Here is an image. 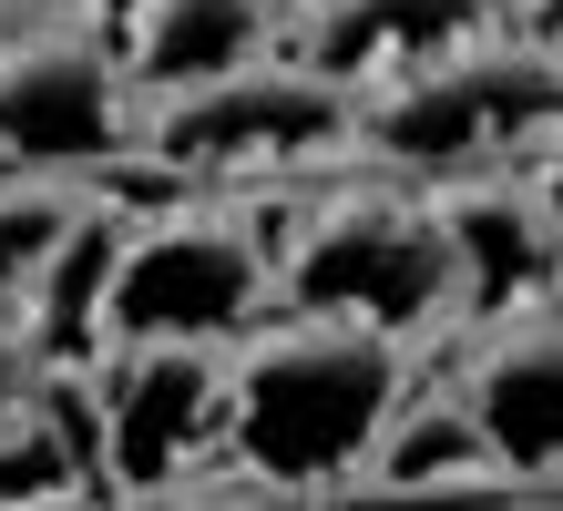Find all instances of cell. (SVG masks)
<instances>
[{
  "instance_id": "52a82bcc",
  "label": "cell",
  "mask_w": 563,
  "mask_h": 511,
  "mask_svg": "<svg viewBox=\"0 0 563 511\" xmlns=\"http://www.w3.org/2000/svg\"><path fill=\"white\" fill-rule=\"evenodd\" d=\"M225 358L206 337H113L92 358V440L103 481L185 491L195 470H225Z\"/></svg>"
},
{
  "instance_id": "ac0fdd59",
  "label": "cell",
  "mask_w": 563,
  "mask_h": 511,
  "mask_svg": "<svg viewBox=\"0 0 563 511\" xmlns=\"http://www.w3.org/2000/svg\"><path fill=\"white\" fill-rule=\"evenodd\" d=\"M553 297H563V246H553Z\"/></svg>"
},
{
  "instance_id": "30bf717a",
  "label": "cell",
  "mask_w": 563,
  "mask_h": 511,
  "mask_svg": "<svg viewBox=\"0 0 563 511\" xmlns=\"http://www.w3.org/2000/svg\"><path fill=\"white\" fill-rule=\"evenodd\" d=\"M256 52H277V0H134V21H123V62H134L144 102L216 82Z\"/></svg>"
},
{
  "instance_id": "4fadbf2b",
  "label": "cell",
  "mask_w": 563,
  "mask_h": 511,
  "mask_svg": "<svg viewBox=\"0 0 563 511\" xmlns=\"http://www.w3.org/2000/svg\"><path fill=\"white\" fill-rule=\"evenodd\" d=\"M369 481H389V491H461V481H512V470L492 451L472 389H451V399H400L389 409V430L369 451Z\"/></svg>"
},
{
  "instance_id": "7a4b0ae2",
  "label": "cell",
  "mask_w": 563,
  "mask_h": 511,
  "mask_svg": "<svg viewBox=\"0 0 563 511\" xmlns=\"http://www.w3.org/2000/svg\"><path fill=\"white\" fill-rule=\"evenodd\" d=\"M553 133H563V62L522 21H492L472 42H451V52H430V62L358 92L349 154L369 175L451 185V175H492V164L553 144Z\"/></svg>"
},
{
  "instance_id": "5bb4252c",
  "label": "cell",
  "mask_w": 563,
  "mask_h": 511,
  "mask_svg": "<svg viewBox=\"0 0 563 511\" xmlns=\"http://www.w3.org/2000/svg\"><path fill=\"white\" fill-rule=\"evenodd\" d=\"M92 204H103L92 175H21V164H0V297H11V307L62 256V235H73Z\"/></svg>"
},
{
  "instance_id": "ba28073f",
  "label": "cell",
  "mask_w": 563,
  "mask_h": 511,
  "mask_svg": "<svg viewBox=\"0 0 563 511\" xmlns=\"http://www.w3.org/2000/svg\"><path fill=\"white\" fill-rule=\"evenodd\" d=\"M472 409L512 481H563V297L503 307L472 348Z\"/></svg>"
},
{
  "instance_id": "3957f363",
  "label": "cell",
  "mask_w": 563,
  "mask_h": 511,
  "mask_svg": "<svg viewBox=\"0 0 563 511\" xmlns=\"http://www.w3.org/2000/svg\"><path fill=\"white\" fill-rule=\"evenodd\" d=\"M277 297L420 337L451 307H472V277H461V235L441 195H410V175H389V185H339L328 204H308V225L277 246Z\"/></svg>"
},
{
  "instance_id": "e0dca14e",
  "label": "cell",
  "mask_w": 563,
  "mask_h": 511,
  "mask_svg": "<svg viewBox=\"0 0 563 511\" xmlns=\"http://www.w3.org/2000/svg\"><path fill=\"white\" fill-rule=\"evenodd\" d=\"M512 21L533 31V42H543L553 62H563V0H512Z\"/></svg>"
},
{
  "instance_id": "8992f818",
  "label": "cell",
  "mask_w": 563,
  "mask_h": 511,
  "mask_svg": "<svg viewBox=\"0 0 563 511\" xmlns=\"http://www.w3.org/2000/svg\"><path fill=\"white\" fill-rule=\"evenodd\" d=\"M277 307V246L225 204H185V215H134L113 256V297H103V348L113 337H236Z\"/></svg>"
},
{
  "instance_id": "2e32d148",
  "label": "cell",
  "mask_w": 563,
  "mask_h": 511,
  "mask_svg": "<svg viewBox=\"0 0 563 511\" xmlns=\"http://www.w3.org/2000/svg\"><path fill=\"white\" fill-rule=\"evenodd\" d=\"M42 368H52V358H42V337H31V327H21V307H11V318H0V430H11L21 409L42 399Z\"/></svg>"
},
{
  "instance_id": "8fae6325",
  "label": "cell",
  "mask_w": 563,
  "mask_h": 511,
  "mask_svg": "<svg viewBox=\"0 0 563 511\" xmlns=\"http://www.w3.org/2000/svg\"><path fill=\"white\" fill-rule=\"evenodd\" d=\"M441 215H451V235H461V277H472V307H533V297H553V246H563V225L543 215L533 195H512V185H482L472 175V195H441Z\"/></svg>"
},
{
  "instance_id": "6da1fadb",
  "label": "cell",
  "mask_w": 563,
  "mask_h": 511,
  "mask_svg": "<svg viewBox=\"0 0 563 511\" xmlns=\"http://www.w3.org/2000/svg\"><path fill=\"white\" fill-rule=\"evenodd\" d=\"M410 399V337L328 307H277L225 358V470L256 491L369 481L389 409Z\"/></svg>"
},
{
  "instance_id": "9c48e42d",
  "label": "cell",
  "mask_w": 563,
  "mask_h": 511,
  "mask_svg": "<svg viewBox=\"0 0 563 511\" xmlns=\"http://www.w3.org/2000/svg\"><path fill=\"white\" fill-rule=\"evenodd\" d=\"M492 21H512V0H297V52L318 73H339L349 92H369Z\"/></svg>"
},
{
  "instance_id": "7c38bea8",
  "label": "cell",
  "mask_w": 563,
  "mask_h": 511,
  "mask_svg": "<svg viewBox=\"0 0 563 511\" xmlns=\"http://www.w3.org/2000/svg\"><path fill=\"white\" fill-rule=\"evenodd\" d=\"M123 225H134V215L103 195L73 235H62V256L21 287V327L42 337V358H52V368H92V358H103V297H113Z\"/></svg>"
},
{
  "instance_id": "9a60e30c",
  "label": "cell",
  "mask_w": 563,
  "mask_h": 511,
  "mask_svg": "<svg viewBox=\"0 0 563 511\" xmlns=\"http://www.w3.org/2000/svg\"><path fill=\"white\" fill-rule=\"evenodd\" d=\"M73 491H103V440L92 430H62L42 399L0 430V501H73Z\"/></svg>"
},
{
  "instance_id": "5b68a950",
  "label": "cell",
  "mask_w": 563,
  "mask_h": 511,
  "mask_svg": "<svg viewBox=\"0 0 563 511\" xmlns=\"http://www.w3.org/2000/svg\"><path fill=\"white\" fill-rule=\"evenodd\" d=\"M144 154V92L123 62V31L62 11L0 31V164L21 175H103Z\"/></svg>"
},
{
  "instance_id": "d6986e66",
  "label": "cell",
  "mask_w": 563,
  "mask_h": 511,
  "mask_svg": "<svg viewBox=\"0 0 563 511\" xmlns=\"http://www.w3.org/2000/svg\"><path fill=\"white\" fill-rule=\"evenodd\" d=\"M0 31H11V0H0Z\"/></svg>"
},
{
  "instance_id": "277c9868",
  "label": "cell",
  "mask_w": 563,
  "mask_h": 511,
  "mask_svg": "<svg viewBox=\"0 0 563 511\" xmlns=\"http://www.w3.org/2000/svg\"><path fill=\"white\" fill-rule=\"evenodd\" d=\"M358 92L339 73H318L308 52H256L216 82L154 92L144 102V164L164 175H287V164L349 154Z\"/></svg>"
}]
</instances>
